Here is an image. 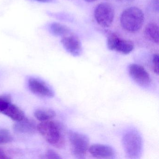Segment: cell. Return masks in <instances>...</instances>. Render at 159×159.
Here are the masks:
<instances>
[{
  "instance_id": "cell-1",
  "label": "cell",
  "mask_w": 159,
  "mask_h": 159,
  "mask_svg": "<svg viewBox=\"0 0 159 159\" xmlns=\"http://www.w3.org/2000/svg\"><path fill=\"white\" fill-rule=\"evenodd\" d=\"M37 130L49 144L57 148L65 146V139L62 128L58 123L49 120L41 122L37 126Z\"/></svg>"
},
{
  "instance_id": "cell-2",
  "label": "cell",
  "mask_w": 159,
  "mask_h": 159,
  "mask_svg": "<svg viewBox=\"0 0 159 159\" xmlns=\"http://www.w3.org/2000/svg\"><path fill=\"white\" fill-rule=\"evenodd\" d=\"M145 16L139 8L131 7L125 10L121 15L120 22L122 27L130 33L138 32L143 26Z\"/></svg>"
},
{
  "instance_id": "cell-3",
  "label": "cell",
  "mask_w": 159,
  "mask_h": 159,
  "mask_svg": "<svg viewBox=\"0 0 159 159\" xmlns=\"http://www.w3.org/2000/svg\"><path fill=\"white\" fill-rule=\"evenodd\" d=\"M122 145L126 156L130 159H137L141 155L143 148V140L138 132L130 130L124 134Z\"/></svg>"
},
{
  "instance_id": "cell-4",
  "label": "cell",
  "mask_w": 159,
  "mask_h": 159,
  "mask_svg": "<svg viewBox=\"0 0 159 159\" xmlns=\"http://www.w3.org/2000/svg\"><path fill=\"white\" fill-rule=\"evenodd\" d=\"M68 137L73 155L79 159L84 158L90 147L88 137L81 133L70 131Z\"/></svg>"
},
{
  "instance_id": "cell-5",
  "label": "cell",
  "mask_w": 159,
  "mask_h": 159,
  "mask_svg": "<svg viewBox=\"0 0 159 159\" xmlns=\"http://www.w3.org/2000/svg\"><path fill=\"white\" fill-rule=\"evenodd\" d=\"M107 36V45L109 50L122 54L130 53L134 49V44L131 41L121 38L118 34L111 31H106Z\"/></svg>"
},
{
  "instance_id": "cell-6",
  "label": "cell",
  "mask_w": 159,
  "mask_h": 159,
  "mask_svg": "<svg viewBox=\"0 0 159 159\" xmlns=\"http://www.w3.org/2000/svg\"><path fill=\"white\" fill-rule=\"evenodd\" d=\"M114 10L110 3L102 2L97 6L94 16L98 24L102 27L110 26L114 20Z\"/></svg>"
},
{
  "instance_id": "cell-7",
  "label": "cell",
  "mask_w": 159,
  "mask_h": 159,
  "mask_svg": "<svg viewBox=\"0 0 159 159\" xmlns=\"http://www.w3.org/2000/svg\"><path fill=\"white\" fill-rule=\"evenodd\" d=\"M129 75L139 86L147 87L151 83L150 76L145 68L136 64H131L128 67Z\"/></svg>"
},
{
  "instance_id": "cell-8",
  "label": "cell",
  "mask_w": 159,
  "mask_h": 159,
  "mask_svg": "<svg viewBox=\"0 0 159 159\" xmlns=\"http://www.w3.org/2000/svg\"><path fill=\"white\" fill-rule=\"evenodd\" d=\"M30 90L39 96L52 98L54 93L52 88L43 81L36 78H30L28 81Z\"/></svg>"
},
{
  "instance_id": "cell-9",
  "label": "cell",
  "mask_w": 159,
  "mask_h": 159,
  "mask_svg": "<svg viewBox=\"0 0 159 159\" xmlns=\"http://www.w3.org/2000/svg\"><path fill=\"white\" fill-rule=\"evenodd\" d=\"M61 43L65 50L74 57L80 56L82 53V47L78 37L72 33L62 38Z\"/></svg>"
},
{
  "instance_id": "cell-10",
  "label": "cell",
  "mask_w": 159,
  "mask_h": 159,
  "mask_svg": "<svg viewBox=\"0 0 159 159\" xmlns=\"http://www.w3.org/2000/svg\"><path fill=\"white\" fill-rule=\"evenodd\" d=\"M92 156L98 159H113L115 152L113 148L103 144H93L88 149Z\"/></svg>"
},
{
  "instance_id": "cell-11",
  "label": "cell",
  "mask_w": 159,
  "mask_h": 159,
  "mask_svg": "<svg viewBox=\"0 0 159 159\" xmlns=\"http://www.w3.org/2000/svg\"><path fill=\"white\" fill-rule=\"evenodd\" d=\"M13 127L15 132L21 134H32L37 129L35 123L26 118L20 121L16 122Z\"/></svg>"
},
{
  "instance_id": "cell-12",
  "label": "cell",
  "mask_w": 159,
  "mask_h": 159,
  "mask_svg": "<svg viewBox=\"0 0 159 159\" xmlns=\"http://www.w3.org/2000/svg\"><path fill=\"white\" fill-rule=\"evenodd\" d=\"M2 113L16 122L20 121L26 118L24 111L19 107L11 103Z\"/></svg>"
},
{
  "instance_id": "cell-13",
  "label": "cell",
  "mask_w": 159,
  "mask_h": 159,
  "mask_svg": "<svg viewBox=\"0 0 159 159\" xmlns=\"http://www.w3.org/2000/svg\"><path fill=\"white\" fill-rule=\"evenodd\" d=\"M48 30L53 36L62 38L71 33L70 30L66 26L56 22L51 23L49 25Z\"/></svg>"
},
{
  "instance_id": "cell-14",
  "label": "cell",
  "mask_w": 159,
  "mask_h": 159,
  "mask_svg": "<svg viewBox=\"0 0 159 159\" xmlns=\"http://www.w3.org/2000/svg\"><path fill=\"white\" fill-rule=\"evenodd\" d=\"M146 38L152 42L159 43V28L155 23H151L147 25L144 30Z\"/></svg>"
},
{
  "instance_id": "cell-15",
  "label": "cell",
  "mask_w": 159,
  "mask_h": 159,
  "mask_svg": "<svg viewBox=\"0 0 159 159\" xmlns=\"http://www.w3.org/2000/svg\"><path fill=\"white\" fill-rule=\"evenodd\" d=\"M34 116L39 120L41 122L45 121L54 118L56 116V112L50 109H39L35 111Z\"/></svg>"
},
{
  "instance_id": "cell-16",
  "label": "cell",
  "mask_w": 159,
  "mask_h": 159,
  "mask_svg": "<svg viewBox=\"0 0 159 159\" xmlns=\"http://www.w3.org/2000/svg\"><path fill=\"white\" fill-rule=\"evenodd\" d=\"M12 137L6 129H0V145L7 144L12 141Z\"/></svg>"
},
{
  "instance_id": "cell-17",
  "label": "cell",
  "mask_w": 159,
  "mask_h": 159,
  "mask_svg": "<svg viewBox=\"0 0 159 159\" xmlns=\"http://www.w3.org/2000/svg\"><path fill=\"white\" fill-rule=\"evenodd\" d=\"M11 103V96L9 95L0 96V113H2Z\"/></svg>"
},
{
  "instance_id": "cell-18",
  "label": "cell",
  "mask_w": 159,
  "mask_h": 159,
  "mask_svg": "<svg viewBox=\"0 0 159 159\" xmlns=\"http://www.w3.org/2000/svg\"><path fill=\"white\" fill-rule=\"evenodd\" d=\"M152 67L153 70L155 74H159V57L158 54H154L152 57Z\"/></svg>"
},
{
  "instance_id": "cell-19",
  "label": "cell",
  "mask_w": 159,
  "mask_h": 159,
  "mask_svg": "<svg viewBox=\"0 0 159 159\" xmlns=\"http://www.w3.org/2000/svg\"><path fill=\"white\" fill-rule=\"evenodd\" d=\"M45 158L47 159H61V157L53 150L48 149L45 153Z\"/></svg>"
},
{
  "instance_id": "cell-20",
  "label": "cell",
  "mask_w": 159,
  "mask_h": 159,
  "mask_svg": "<svg viewBox=\"0 0 159 159\" xmlns=\"http://www.w3.org/2000/svg\"><path fill=\"white\" fill-rule=\"evenodd\" d=\"M159 0H152L151 4V8L154 11L158 12L159 10Z\"/></svg>"
},
{
  "instance_id": "cell-21",
  "label": "cell",
  "mask_w": 159,
  "mask_h": 159,
  "mask_svg": "<svg viewBox=\"0 0 159 159\" xmlns=\"http://www.w3.org/2000/svg\"><path fill=\"white\" fill-rule=\"evenodd\" d=\"M10 157L6 154L5 152L2 149L0 148V159H9Z\"/></svg>"
},
{
  "instance_id": "cell-22",
  "label": "cell",
  "mask_w": 159,
  "mask_h": 159,
  "mask_svg": "<svg viewBox=\"0 0 159 159\" xmlns=\"http://www.w3.org/2000/svg\"><path fill=\"white\" fill-rule=\"evenodd\" d=\"M33 1L37 2H41V3H53L54 2L55 0H31Z\"/></svg>"
},
{
  "instance_id": "cell-23",
  "label": "cell",
  "mask_w": 159,
  "mask_h": 159,
  "mask_svg": "<svg viewBox=\"0 0 159 159\" xmlns=\"http://www.w3.org/2000/svg\"><path fill=\"white\" fill-rule=\"evenodd\" d=\"M118 2L122 3H129L134 2V0H115Z\"/></svg>"
},
{
  "instance_id": "cell-24",
  "label": "cell",
  "mask_w": 159,
  "mask_h": 159,
  "mask_svg": "<svg viewBox=\"0 0 159 159\" xmlns=\"http://www.w3.org/2000/svg\"><path fill=\"white\" fill-rule=\"evenodd\" d=\"M84 1H85L86 2H94L96 1H97V0H84Z\"/></svg>"
}]
</instances>
